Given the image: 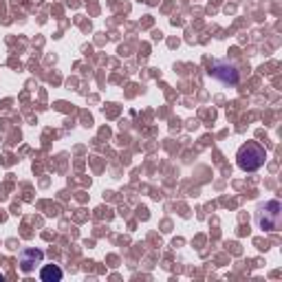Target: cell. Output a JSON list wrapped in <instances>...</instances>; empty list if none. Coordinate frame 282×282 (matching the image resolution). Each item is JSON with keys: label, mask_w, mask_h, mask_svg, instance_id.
Instances as JSON below:
<instances>
[{"label": "cell", "mask_w": 282, "mask_h": 282, "mask_svg": "<svg viewBox=\"0 0 282 282\" xmlns=\"http://www.w3.org/2000/svg\"><path fill=\"white\" fill-rule=\"evenodd\" d=\"M265 159H267V150L260 146L258 141H247L238 148V154H236V163L241 170L245 172H256L265 165Z\"/></svg>", "instance_id": "cell-1"}, {"label": "cell", "mask_w": 282, "mask_h": 282, "mask_svg": "<svg viewBox=\"0 0 282 282\" xmlns=\"http://www.w3.org/2000/svg\"><path fill=\"white\" fill-rule=\"evenodd\" d=\"M282 223V203L280 201H269L265 203V207L258 214V225L262 232H278Z\"/></svg>", "instance_id": "cell-2"}, {"label": "cell", "mask_w": 282, "mask_h": 282, "mask_svg": "<svg viewBox=\"0 0 282 282\" xmlns=\"http://www.w3.org/2000/svg\"><path fill=\"white\" fill-rule=\"evenodd\" d=\"M207 75L214 77V80H218L220 84H227V86H236V84L241 82V73H238V69L234 67V64H230V62H220V60L212 62Z\"/></svg>", "instance_id": "cell-3"}, {"label": "cell", "mask_w": 282, "mask_h": 282, "mask_svg": "<svg viewBox=\"0 0 282 282\" xmlns=\"http://www.w3.org/2000/svg\"><path fill=\"white\" fill-rule=\"evenodd\" d=\"M42 258H44V254H42L40 249H25L20 254V269L25 273H31L33 269L42 262Z\"/></svg>", "instance_id": "cell-4"}, {"label": "cell", "mask_w": 282, "mask_h": 282, "mask_svg": "<svg viewBox=\"0 0 282 282\" xmlns=\"http://www.w3.org/2000/svg\"><path fill=\"white\" fill-rule=\"evenodd\" d=\"M40 278L44 282H58V280H62V269L58 265H46V267H42Z\"/></svg>", "instance_id": "cell-5"}, {"label": "cell", "mask_w": 282, "mask_h": 282, "mask_svg": "<svg viewBox=\"0 0 282 282\" xmlns=\"http://www.w3.org/2000/svg\"><path fill=\"white\" fill-rule=\"evenodd\" d=\"M3 280H5V275H3V273H0V282H3Z\"/></svg>", "instance_id": "cell-6"}]
</instances>
